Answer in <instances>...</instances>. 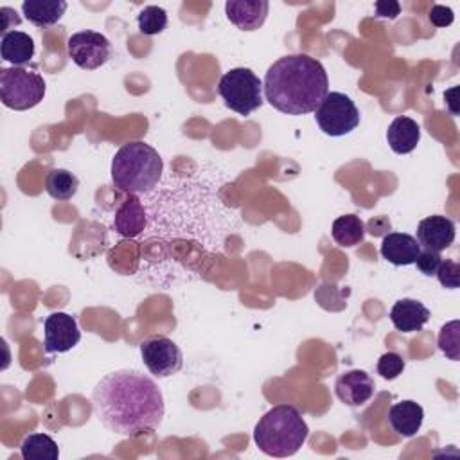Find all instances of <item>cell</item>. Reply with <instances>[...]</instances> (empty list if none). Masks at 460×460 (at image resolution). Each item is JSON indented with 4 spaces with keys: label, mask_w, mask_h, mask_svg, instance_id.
Instances as JSON below:
<instances>
[{
    "label": "cell",
    "mask_w": 460,
    "mask_h": 460,
    "mask_svg": "<svg viewBox=\"0 0 460 460\" xmlns=\"http://www.w3.org/2000/svg\"><path fill=\"white\" fill-rule=\"evenodd\" d=\"M92 404L101 424L120 437H137L162 424L165 404L158 385L138 370L106 374L92 392Z\"/></svg>",
    "instance_id": "6da1fadb"
},
{
    "label": "cell",
    "mask_w": 460,
    "mask_h": 460,
    "mask_svg": "<svg viewBox=\"0 0 460 460\" xmlns=\"http://www.w3.org/2000/svg\"><path fill=\"white\" fill-rule=\"evenodd\" d=\"M266 101L286 115H305L316 111L329 90L323 65L307 54L279 58L264 75Z\"/></svg>",
    "instance_id": "7a4b0ae2"
},
{
    "label": "cell",
    "mask_w": 460,
    "mask_h": 460,
    "mask_svg": "<svg viewBox=\"0 0 460 460\" xmlns=\"http://www.w3.org/2000/svg\"><path fill=\"white\" fill-rule=\"evenodd\" d=\"M309 437L307 422L298 408L291 404H277L270 408L253 428L255 446L277 458L295 455Z\"/></svg>",
    "instance_id": "3957f363"
},
{
    "label": "cell",
    "mask_w": 460,
    "mask_h": 460,
    "mask_svg": "<svg viewBox=\"0 0 460 460\" xmlns=\"http://www.w3.org/2000/svg\"><path fill=\"white\" fill-rule=\"evenodd\" d=\"M111 181L128 194H144L155 189L164 172L162 156L146 142H128L111 160Z\"/></svg>",
    "instance_id": "277c9868"
},
{
    "label": "cell",
    "mask_w": 460,
    "mask_h": 460,
    "mask_svg": "<svg viewBox=\"0 0 460 460\" xmlns=\"http://www.w3.org/2000/svg\"><path fill=\"white\" fill-rule=\"evenodd\" d=\"M45 79L29 68L11 66L0 70V101L5 108L25 111L38 106L45 97Z\"/></svg>",
    "instance_id": "5b68a950"
},
{
    "label": "cell",
    "mask_w": 460,
    "mask_h": 460,
    "mask_svg": "<svg viewBox=\"0 0 460 460\" xmlns=\"http://www.w3.org/2000/svg\"><path fill=\"white\" fill-rule=\"evenodd\" d=\"M217 93L221 95L226 108L239 115H250L262 106V81L244 66L230 68L225 72L217 84Z\"/></svg>",
    "instance_id": "8992f818"
},
{
    "label": "cell",
    "mask_w": 460,
    "mask_h": 460,
    "mask_svg": "<svg viewBox=\"0 0 460 460\" xmlns=\"http://www.w3.org/2000/svg\"><path fill=\"white\" fill-rule=\"evenodd\" d=\"M314 120L325 135L343 137L358 128L359 110L349 95L341 92H327L314 111Z\"/></svg>",
    "instance_id": "52a82bcc"
},
{
    "label": "cell",
    "mask_w": 460,
    "mask_h": 460,
    "mask_svg": "<svg viewBox=\"0 0 460 460\" xmlns=\"http://www.w3.org/2000/svg\"><path fill=\"white\" fill-rule=\"evenodd\" d=\"M68 58L83 70L102 66L113 54L110 40L95 31H79L66 40Z\"/></svg>",
    "instance_id": "ba28073f"
},
{
    "label": "cell",
    "mask_w": 460,
    "mask_h": 460,
    "mask_svg": "<svg viewBox=\"0 0 460 460\" xmlns=\"http://www.w3.org/2000/svg\"><path fill=\"white\" fill-rule=\"evenodd\" d=\"M140 356L155 377H169L181 370L183 354L167 336H149L140 343Z\"/></svg>",
    "instance_id": "9c48e42d"
},
{
    "label": "cell",
    "mask_w": 460,
    "mask_h": 460,
    "mask_svg": "<svg viewBox=\"0 0 460 460\" xmlns=\"http://www.w3.org/2000/svg\"><path fill=\"white\" fill-rule=\"evenodd\" d=\"M43 334H45V350L47 352H68L81 340V331L77 322L68 313H50L43 320Z\"/></svg>",
    "instance_id": "30bf717a"
},
{
    "label": "cell",
    "mask_w": 460,
    "mask_h": 460,
    "mask_svg": "<svg viewBox=\"0 0 460 460\" xmlns=\"http://www.w3.org/2000/svg\"><path fill=\"white\" fill-rule=\"evenodd\" d=\"M374 379L359 368L347 370L336 377L334 394L347 406H361L374 395Z\"/></svg>",
    "instance_id": "8fae6325"
},
{
    "label": "cell",
    "mask_w": 460,
    "mask_h": 460,
    "mask_svg": "<svg viewBox=\"0 0 460 460\" xmlns=\"http://www.w3.org/2000/svg\"><path fill=\"white\" fill-rule=\"evenodd\" d=\"M455 223L446 216H428L417 226V241L426 250L442 252L455 241Z\"/></svg>",
    "instance_id": "7c38bea8"
},
{
    "label": "cell",
    "mask_w": 460,
    "mask_h": 460,
    "mask_svg": "<svg viewBox=\"0 0 460 460\" xmlns=\"http://www.w3.org/2000/svg\"><path fill=\"white\" fill-rule=\"evenodd\" d=\"M270 4L266 0H228L225 13L230 23L241 31L259 29L268 16Z\"/></svg>",
    "instance_id": "4fadbf2b"
},
{
    "label": "cell",
    "mask_w": 460,
    "mask_h": 460,
    "mask_svg": "<svg viewBox=\"0 0 460 460\" xmlns=\"http://www.w3.org/2000/svg\"><path fill=\"white\" fill-rule=\"evenodd\" d=\"M379 252L383 259L392 262L394 266H410L415 262L417 255L420 253V244L410 234L388 232L383 237Z\"/></svg>",
    "instance_id": "5bb4252c"
},
{
    "label": "cell",
    "mask_w": 460,
    "mask_h": 460,
    "mask_svg": "<svg viewBox=\"0 0 460 460\" xmlns=\"http://www.w3.org/2000/svg\"><path fill=\"white\" fill-rule=\"evenodd\" d=\"M390 320L401 332H417L429 320V309L415 298H401L392 305Z\"/></svg>",
    "instance_id": "9a60e30c"
},
{
    "label": "cell",
    "mask_w": 460,
    "mask_h": 460,
    "mask_svg": "<svg viewBox=\"0 0 460 460\" xmlns=\"http://www.w3.org/2000/svg\"><path fill=\"white\" fill-rule=\"evenodd\" d=\"M424 420V410L411 399L395 402L388 410V424L402 437H413L420 429Z\"/></svg>",
    "instance_id": "2e32d148"
},
{
    "label": "cell",
    "mask_w": 460,
    "mask_h": 460,
    "mask_svg": "<svg viewBox=\"0 0 460 460\" xmlns=\"http://www.w3.org/2000/svg\"><path fill=\"white\" fill-rule=\"evenodd\" d=\"M144 226H146V208L135 194H129V198L115 212L113 228L122 237H137L144 232Z\"/></svg>",
    "instance_id": "e0dca14e"
},
{
    "label": "cell",
    "mask_w": 460,
    "mask_h": 460,
    "mask_svg": "<svg viewBox=\"0 0 460 460\" xmlns=\"http://www.w3.org/2000/svg\"><path fill=\"white\" fill-rule=\"evenodd\" d=\"M386 140L394 153L408 155L411 153L420 140V126L410 117H397L390 122L386 129Z\"/></svg>",
    "instance_id": "ac0fdd59"
},
{
    "label": "cell",
    "mask_w": 460,
    "mask_h": 460,
    "mask_svg": "<svg viewBox=\"0 0 460 460\" xmlns=\"http://www.w3.org/2000/svg\"><path fill=\"white\" fill-rule=\"evenodd\" d=\"M66 7L68 4L63 0H25L22 4V13L32 25L47 29L61 20Z\"/></svg>",
    "instance_id": "d6986e66"
},
{
    "label": "cell",
    "mask_w": 460,
    "mask_h": 460,
    "mask_svg": "<svg viewBox=\"0 0 460 460\" xmlns=\"http://www.w3.org/2000/svg\"><path fill=\"white\" fill-rule=\"evenodd\" d=\"M0 54L13 66H23L34 58V40L22 31H9L0 40Z\"/></svg>",
    "instance_id": "ffe728a7"
},
{
    "label": "cell",
    "mask_w": 460,
    "mask_h": 460,
    "mask_svg": "<svg viewBox=\"0 0 460 460\" xmlns=\"http://www.w3.org/2000/svg\"><path fill=\"white\" fill-rule=\"evenodd\" d=\"M331 235L336 244L343 248H352L359 244L365 237V223L356 214H345L332 221Z\"/></svg>",
    "instance_id": "44dd1931"
},
{
    "label": "cell",
    "mask_w": 460,
    "mask_h": 460,
    "mask_svg": "<svg viewBox=\"0 0 460 460\" xmlns=\"http://www.w3.org/2000/svg\"><path fill=\"white\" fill-rule=\"evenodd\" d=\"M22 458L25 460H58L59 447L56 440L45 433H31L20 444Z\"/></svg>",
    "instance_id": "7402d4cb"
},
{
    "label": "cell",
    "mask_w": 460,
    "mask_h": 460,
    "mask_svg": "<svg viewBox=\"0 0 460 460\" xmlns=\"http://www.w3.org/2000/svg\"><path fill=\"white\" fill-rule=\"evenodd\" d=\"M79 189V180L74 172L66 169H52L45 178V190L50 198L58 201H66L75 196Z\"/></svg>",
    "instance_id": "603a6c76"
},
{
    "label": "cell",
    "mask_w": 460,
    "mask_h": 460,
    "mask_svg": "<svg viewBox=\"0 0 460 460\" xmlns=\"http://www.w3.org/2000/svg\"><path fill=\"white\" fill-rule=\"evenodd\" d=\"M137 22L142 34L155 36L164 32V29L167 27V13L158 5H147L138 13Z\"/></svg>",
    "instance_id": "cb8c5ba5"
},
{
    "label": "cell",
    "mask_w": 460,
    "mask_h": 460,
    "mask_svg": "<svg viewBox=\"0 0 460 460\" xmlns=\"http://www.w3.org/2000/svg\"><path fill=\"white\" fill-rule=\"evenodd\" d=\"M438 349L453 361L460 358V322L453 320L446 323L438 332Z\"/></svg>",
    "instance_id": "d4e9b609"
},
{
    "label": "cell",
    "mask_w": 460,
    "mask_h": 460,
    "mask_svg": "<svg viewBox=\"0 0 460 460\" xmlns=\"http://www.w3.org/2000/svg\"><path fill=\"white\" fill-rule=\"evenodd\" d=\"M402 370H404V359L397 352H392V350L385 352L377 361V372L385 379H395L402 374Z\"/></svg>",
    "instance_id": "484cf974"
},
{
    "label": "cell",
    "mask_w": 460,
    "mask_h": 460,
    "mask_svg": "<svg viewBox=\"0 0 460 460\" xmlns=\"http://www.w3.org/2000/svg\"><path fill=\"white\" fill-rule=\"evenodd\" d=\"M442 262V257H440V252H433V250H420V253L417 255L415 262L417 264V270L426 275V277H433L437 275V270Z\"/></svg>",
    "instance_id": "4316f807"
},
{
    "label": "cell",
    "mask_w": 460,
    "mask_h": 460,
    "mask_svg": "<svg viewBox=\"0 0 460 460\" xmlns=\"http://www.w3.org/2000/svg\"><path fill=\"white\" fill-rule=\"evenodd\" d=\"M437 277L440 280V284L444 288H449V289H456L458 288V279H460V264L455 262V261H442L438 270H437Z\"/></svg>",
    "instance_id": "83f0119b"
},
{
    "label": "cell",
    "mask_w": 460,
    "mask_h": 460,
    "mask_svg": "<svg viewBox=\"0 0 460 460\" xmlns=\"http://www.w3.org/2000/svg\"><path fill=\"white\" fill-rule=\"evenodd\" d=\"M429 22L435 25V27H447L453 23V11L446 5H433L429 14H428Z\"/></svg>",
    "instance_id": "f1b7e54d"
},
{
    "label": "cell",
    "mask_w": 460,
    "mask_h": 460,
    "mask_svg": "<svg viewBox=\"0 0 460 460\" xmlns=\"http://www.w3.org/2000/svg\"><path fill=\"white\" fill-rule=\"evenodd\" d=\"M376 16L379 18H390L394 20L399 11H401V5L397 2H392V0H381V2H376Z\"/></svg>",
    "instance_id": "f546056e"
},
{
    "label": "cell",
    "mask_w": 460,
    "mask_h": 460,
    "mask_svg": "<svg viewBox=\"0 0 460 460\" xmlns=\"http://www.w3.org/2000/svg\"><path fill=\"white\" fill-rule=\"evenodd\" d=\"M0 18H2V22H0V32H2V36L9 32L7 29H9L11 22H14L16 25L20 23V18L16 16L14 9H11V7H2V9H0Z\"/></svg>",
    "instance_id": "4dcf8cb0"
}]
</instances>
